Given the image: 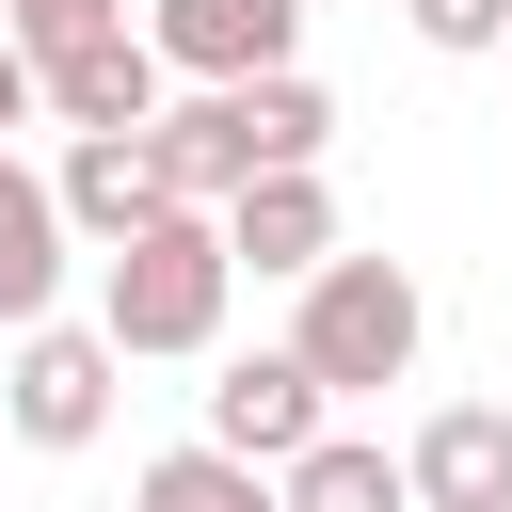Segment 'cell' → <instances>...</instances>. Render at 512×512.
<instances>
[{"mask_svg": "<svg viewBox=\"0 0 512 512\" xmlns=\"http://www.w3.org/2000/svg\"><path fill=\"white\" fill-rule=\"evenodd\" d=\"M144 144H160V192L224 224V192H256V176H320V144H336V96H320L304 64H272V80H240V96H192V112H160Z\"/></svg>", "mask_w": 512, "mask_h": 512, "instance_id": "6da1fadb", "label": "cell"}, {"mask_svg": "<svg viewBox=\"0 0 512 512\" xmlns=\"http://www.w3.org/2000/svg\"><path fill=\"white\" fill-rule=\"evenodd\" d=\"M224 288H240V256H224L208 208H160L144 240H112V256H96V336H112V368L208 352V336H224Z\"/></svg>", "mask_w": 512, "mask_h": 512, "instance_id": "7a4b0ae2", "label": "cell"}, {"mask_svg": "<svg viewBox=\"0 0 512 512\" xmlns=\"http://www.w3.org/2000/svg\"><path fill=\"white\" fill-rule=\"evenodd\" d=\"M416 336H432V304H416V272H400V256H320V272H304L288 352H304V384H320V400L400 384V368H416Z\"/></svg>", "mask_w": 512, "mask_h": 512, "instance_id": "3957f363", "label": "cell"}, {"mask_svg": "<svg viewBox=\"0 0 512 512\" xmlns=\"http://www.w3.org/2000/svg\"><path fill=\"white\" fill-rule=\"evenodd\" d=\"M320 432H336V400L304 384V352H240V368L208 384V448H224V464H256V480H288Z\"/></svg>", "mask_w": 512, "mask_h": 512, "instance_id": "277c9868", "label": "cell"}, {"mask_svg": "<svg viewBox=\"0 0 512 512\" xmlns=\"http://www.w3.org/2000/svg\"><path fill=\"white\" fill-rule=\"evenodd\" d=\"M144 48H160V80L240 96V80H272V64L304 48V0H160V16H144Z\"/></svg>", "mask_w": 512, "mask_h": 512, "instance_id": "5b68a950", "label": "cell"}, {"mask_svg": "<svg viewBox=\"0 0 512 512\" xmlns=\"http://www.w3.org/2000/svg\"><path fill=\"white\" fill-rule=\"evenodd\" d=\"M0 400H16V432H32V448H96V432H112V336H80V320H32Z\"/></svg>", "mask_w": 512, "mask_h": 512, "instance_id": "8992f818", "label": "cell"}, {"mask_svg": "<svg viewBox=\"0 0 512 512\" xmlns=\"http://www.w3.org/2000/svg\"><path fill=\"white\" fill-rule=\"evenodd\" d=\"M48 208H64V240H96V256H112V240H144L176 192H160V144H144V128H96V144H64V160H48Z\"/></svg>", "mask_w": 512, "mask_h": 512, "instance_id": "52a82bcc", "label": "cell"}, {"mask_svg": "<svg viewBox=\"0 0 512 512\" xmlns=\"http://www.w3.org/2000/svg\"><path fill=\"white\" fill-rule=\"evenodd\" d=\"M32 96H48V128H64V144H96V128H160V48H144V32L48 48V64H32Z\"/></svg>", "mask_w": 512, "mask_h": 512, "instance_id": "ba28073f", "label": "cell"}, {"mask_svg": "<svg viewBox=\"0 0 512 512\" xmlns=\"http://www.w3.org/2000/svg\"><path fill=\"white\" fill-rule=\"evenodd\" d=\"M400 496L416 512H512V400H448L400 448Z\"/></svg>", "mask_w": 512, "mask_h": 512, "instance_id": "9c48e42d", "label": "cell"}, {"mask_svg": "<svg viewBox=\"0 0 512 512\" xmlns=\"http://www.w3.org/2000/svg\"><path fill=\"white\" fill-rule=\"evenodd\" d=\"M224 256L304 288V272L336 256V192H320V176H256V192H224Z\"/></svg>", "mask_w": 512, "mask_h": 512, "instance_id": "30bf717a", "label": "cell"}, {"mask_svg": "<svg viewBox=\"0 0 512 512\" xmlns=\"http://www.w3.org/2000/svg\"><path fill=\"white\" fill-rule=\"evenodd\" d=\"M48 304H64V208L32 160H0V336H32Z\"/></svg>", "mask_w": 512, "mask_h": 512, "instance_id": "8fae6325", "label": "cell"}, {"mask_svg": "<svg viewBox=\"0 0 512 512\" xmlns=\"http://www.w3.org/2000/svg\"><path fill=\"white\" fill-rule=\"evenodd\" d=\"M272 512H416V496H400V464H384L368 432H320V448L272 480Z\"/></svg>", "mask_w": 512, "mask_h": 512, "instance_id": "7c38bea8", "label": "cell"}, {"mask_svg": "<svg viewBox=\"0 0 512 512\" xmlns=\"http://www.w3.org/2000/svg\"><path fill=\"white\" fill-rule=\"evenodd\" d=\"M128 512H272V480H256V464H224V448L192 432V448H160V464H144V496H128Z\"/></svg>", "mask_w": 512, "mask_h": 512, "instance_id": "4fadbf2b", "label": "cell"}, {"mask_svg": "<svg viewBox=\"0 0 512 512\" xmlns=\"http://www.w3.org/2000/svg\"><path fill=\"white\" fill-rule=\"evenodd\" d=\"M0 32L48 64V48H96V32H128V0H0Z\"/></svg>", "mask_w": 512, "mask_h": 512, "instance_id": "5bb4252c", "label": "cell"}, {"mask_svg": "<svg viewBox=\"0 0 512 512\" xmlns=\"http://www.w3.org/2000/svg\"><path fill=\"white\" fill-rule=\"evenodd\" d=\"M432 48H512V0H400Z\"/></svg>", "mask_w": 512, "mask_h": 512, "instance_id": "9a60e30c", "label": "cell"}, {"mask_svg": "<svg viewBox=\"0 0 512 512\" xmlns=\"http://www.w3.org/2000/svg\"><path fill=\"white\" fill-rule=\"evenodd\" d=\"M32 112H48V96H32V48L0 32V128H32Z\"/></svg>", "mask_w": 512, "mask_h": 512, "instance_id": "2e32d148", "label": "cell"}]
</instances>
